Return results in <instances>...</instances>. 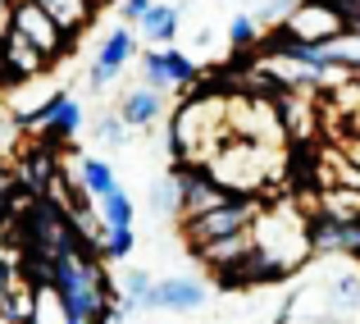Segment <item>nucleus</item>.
Listing matches in <instances>:
<instances>
[{
    "instance_id": "obj_21",
    "label": "nucleus",
    "mask_w": 360,
    "mask_h": 324,
    "mask_svg": "<svg viewBox=\"0 0 360 324\" xmlns=\"http://www.w3.org/2000/svg\"><path fill=\"white\" fill-rule=\"evenodd\" d=\"M292 5H297V0H264V5L255 9V23H260V32H264V27H278L283 18H288Z\"/></svg>"
},
{
    "instance_id": "obj_16",
    "label": "nucleus",
    "mask_w": 360,
    "mask_h": 324,
    "mask_svg": "<svg viewBox=\"0 0 360 324\" xmlns=\"http://www.w3.org/2000/svg\"><path fill=\"white\" fill-rule=\"evenodd\" d=\"M73 183H82V192L96 201V197L105 192L110 183H115V169H110V160H101V156H82V160H78V174H73Z\"/></svg>"
},
{
    "instance_id": "obj_12",
    "label": "nucleus",
    "mask_w": 360,
    "mask_h": 324,
    "mask_svg": "<svg viewBox=\"0 0 360 324\" xmlns=\"http://www.w3.org/2000/svg\"><path fill=\"white\" fill-rule=\"evenodd\" d=\"M82 123H87V106H82L78 96H69V92H64V96L55 101V110L46 114V123L37 128V137H41L46 147H60V142L78 137V132H82Z\"/></svg>"
},
{
    "instance_id": "obj_20",
    "label": "nucleus",
    "mask_w": 360,
    "mask_h": 324,
    "mask_svg": "<svg viewBox=\"0 0 360 324\" xmlns=\"http://www.w3.org/2000/svg\"><path fill=\"white\" fill-rule=\"evenodd\" d=\"M128 132H132V128L119 119V114H105V119L96 123V137L105 142V147H123V142H128Z\"/></svg>"
},
{
    "instance_id": "obj_19",
    "label": "nucleus",
    "mask_w": 360,
    "mask_h": 324,
    "mask_svg": "<svg viewBox=\"0 0 360 324\" xmlns=\"http://www.w3.org/2000/svg\"><path fill=\"white\" fill-rule=\"evenodd\" d=\"M150 211L178 219V183H174V178H160V183H155V192H150Z\"/></svg>"
},
{
    "instance_id": "obj_7",
    "label": "nucleus",
    "mask_w": 360,
    "mask_h": 324,
    "mask_svg": "<svg viewBox=\"0 0 360 324\" xmlns=\"http://www.w3.org/2000/svg\"><path fill=\"white\" fill-rule=\"evenodd\" d=\"M137 55V32H132L128 23H119L115 32H105V42L96 46V55H91V64H87V92H105L110 82L119 78L123 69H128V60Z\"/></svg>"
},
{
    "instance_id": "obj_14",
    "label": "nucleus",
    "mask_w": 360,
    "mask_h": 324,
    "mask_svg": "<svg viewBox=\"0 0 360 324\" xmlns=\"http://www.w3.org/2000/svg\"><path fill=\"white\" fill-rule=\"evenodd\" d=\"M178 18H183V9L178 5H155V0H150V9L146 14H141V37H146L150 46H169L178 37Z\"/></svg>"
},
{
    "instance_id": "obj_3",
    "label": "nucleus",
    "mask_w": 360,
    "mask_h": 324,
    "mask_svg": "<svg viewBox=\"0 0 360 324\" xmlns=\"http://www.w3.org/2000/svg\"><path fill=\"white\" fill-rule=\"evenodd\" d=\"M260 201H264V197L233 192V197H224L219 206H210V211H196V215L178 219V224H183L187 251H192V247H201V242H210V237H224V233H238V228H251V219H255V211H260Z\"/></svg>"
},
{
    "instance_id": "obj_6",
    "label": "nucleus",
    "mask_w": 360,
    "mask_h": 324,
    "mask_svg": "<svg viewBox=\"0 0 360 324\" xmlns=\"http://www.w3.org/2000/svg\"><path fill=\"white\" fill-rule=\"evenodd\" d=\"M278 27L288 37H297V42H328V37L347 32V18L338 14L333 0H297Z\"/></svg>"
},
{
    "instance_id": "obj_1",
    "label": "nucleus",
    "mask_w": 360,
    "mask_h": 324,
    "mask_svg": "<svg viewBox=\"0 0 360 324\" xmlns=\"http://www.w3.org/2000/svg\"><path fill=\"white\" fill-rule=\"evenodd\" d=\"M229 132H233V123H229V92L192 87L183 101H178L174 119H169V151H174V160L205 165L210 151L219 147Z\"/></svg>"
},
{
    "instance_id": "obj_13",
    "label": "nucleus",
    "mask_w": 360,
    "mask_h": 324,
    "mask_svg": "<svg viewBox=\"0 0 360 324\" xmlns=\"http://www.w3.org/2000/svg\"><path fill=\"white\" fill-rule=\"evenodd\" d=\"M37 5H41L73 42H78V37L96 23V14H101V0H37Z\"/></svg>"
},
{
    "instance_id": "obj_23",
    "label": "nucleus",
    "mask_w": 360,
    "mask_h": 324,
    "mask_svg": "<svg viewBox=\"0 0 360 324\" xmlns=\"http://www.w3.org/2000/svg\"><path fill=\"white\" fill-rule=\"evenodd\" d=\"M14 5H18V0H0V37H5L9 23H14Z\"/></svg>"
},
{
    "instance_id": "obj_4",
    "label": "nucleus",
    "mask_w": 360,
    "mask_h": 324,
    "mask_svg": "<svg viewBox=\"0 0 360 324\" xmlns=\"http://www.w3.org/2000/svg\"><path fill=\"white\" fill-rule=\"evenodd\" d=\"M141 78L160 92H192L196 82H201V69H196V60L187 51H178V46H155V51L146 46V51H141Z\"/></svg>"
},
{
    "instance_id": "obj_2",
    "label": "nucleus",
    "mask_w": 360,
    "mask_h": 324,
    "mask_svg": "<svg viewBox=\"0 0 360 324\" xmlns=\"http://www.w3.org/2000/svg\"><path fill=\"white\" fill-rule=\"evenodd\" d=\"M205 174L214 178L229 192H246V197H274L269 187L278 183L283 174V147H269V142L242 137V132H229L219 147L205 160Z\"/></svg>"
},
{
    "instance_id": "obj_25",
    "label": "nucleus",
    "mask_w": 360,
    "mask_h": 324,
    "mask_svg": "<svg viewBox=\"0 0 360 324\" xmlns=\"http://www.w3.org/2000/svg\"><path fill=\"white\" fill-rule=\"evenodd\" d=\"M0 324H5V311H0Z\"/></svg>"
},
{
    "instance_id": "obj_26",
    "label": "nucleus",
    "mask_w": 360,
    "mask_h": 324,
    "mask_svg": "<svg viewBox=\"0 0 360 324\" xmlns=\"http://www.w3.org/2000/svg\"><path fill=\"white\" fill-rule=\"evenodd\" d=\"M101 5H105V0H101Z\"/></svg>"
},
{
    "instance_id": "obj_15",
    "label": "nucleus",
    "mask_w": 360,
    "mask_h": 324,
    "mask_svg": "<svg viewBox=\"0 0 360 324\" xmlns=\"http://www.w3.org/2000/svg\"><path fill=\"white\" fill-rule=\"evenodd\" d=\"M96 211H101V219H105L110 228H132V219H137V211H132V197L123 192L119 178L96 197Z\"/></svg>"
},
{
    "instance_id": "obj_11",
    "label": "nucleus",
    "mask_w": 360,
    "mask_h": 324,
    "mask_svg": "<svg viewBox=\"0 0 360 324\" xmlns=\"http://www.w3.org/2000/svg\"><path fill=\"white\" fill-rule=\"evenodd\" d=\"M165 114V92L150 87V82H141V87H128L119 96V119L128 123L132 132H146L150 123Z\"/></svg>"
},
{
    "instance_id": "obj_5",
    "label": "nucleus",
    "mask_w": 360,
    "mask_h": 324,
    "mask_svg": "<svg viewBox=\"0 0 360 324\" xmlns=\"http://www.w3.org/2000/svg\"><path fill=\"white\" fill-rule=\"evenodd\" d=\"M9 27H14V32H23L27 42L46 55V60H64V55L73 51V37L64 32V27L55 23V18L46 14L37 0H18V5H14V23H9Z\"/></svg>"
},
{
    "instance_id": "obj_22",
    "label": "nucleus",
    "mask_w": 360,
    "mask_h": 324,
    "mask_svg": "<svg viewBox=\"0 0 360 324\" xmlns=\"http://www.w3.org/2000/svg\"><path fill=\"white\" fill-rule=\"evenodd\" d=\"M146 9H150V0H119V18H123L128 27H137Z\"/></svg>"
},
{
    "instance_id": "obj_8",
    "label": "nucleus",
    "mask_w": 360,
    "mask_h": 324,
    "mask_svg": "<svg viewBox=\"0 0 360 324\" xmlns=\"http://www.w3.org/2000/svg\"><path fill=\"white\" fill-rule=\"evenodd\" d=\"M210 288L201 279H187V274H169V279H150L146 292V311H169V316H192L205 306Z\"/></svg>"
},
{
    "instance_id": "obj_24",
    "label": "nucleus",
    "mask_w": 360,
    "mask_h": 324,
    "mask_svg": "<svg viewBox=\"0 0 360 324\" xmlns=\"http://www.w3.org/2000/svg\"><path fill=\"white\" fill-rule=\"evenodd\" d=\"M9 228H14V224H9V219H5V215H0V247H5V242H9Z\"/></svg>"
},
{
    "instance_id": "obj_17",
    "label": "nucleus",
    "mask_w": 360,
    "mask_h": 324,
    "mask_svg": "<svg viewBox=\"0 0 360 324\" xmlns=\"http://www.w3.org/2000/svg\"><path fill=\"white\" fill-rule=\"evenodd\" d=\"M132 247H137V233H132V228H110L105 242H101V261H105V265H123L132 256Z\"/></svg>"
},
{
    "instance_id": "obj_9",
    "label": "nucleus",
    "mask_w": 360,
    "mask_h": 324,
    "mask_svg": "<svg viewBox=\"0 0 360 324\" xmlns=\"http://www.w3.org/2000/svg\"><path fill=\"white\" fill-rule=\"evenodd\" d=\"M0 64H5V73L14 82H32V78H41L55 60H46V55L37 51L23 32H14V27H9V32L0 37Z\"/></svg>"
},
{
    "instance_id": "obj_10",
    "label": "nucleus",
    "mask_w": 360,
    "mask_h": 324,
    "mask_svg": "<svg viewBox=\"0 0 360 324\" xmlns=\"http://www.w3.org/2000/svg\"><path fill=\"white\" fill-rule=\"evenodd\" d=\"M246 251H251V228H238V233H224V237H210V242L192 247V256L210 274H224V270H233V265H242Z\"/></svg>"
},
{
    "instance_id": "obj_18",
    "label": "nucleus",
    "mask_w": 360,
    "mask_h": 324,
    "mask_svg": "<svg viewBox=\"0 0 360 324\" xmlns=\"http://www.w3.org/2000/svg\"><path fill=\"white\" fill-rule=\"evenodd\" d=\"M255 42H260V23H255V14L238 9V14L229 18V46H233V51H251Z\"/></svg>"
}]
</instances>
